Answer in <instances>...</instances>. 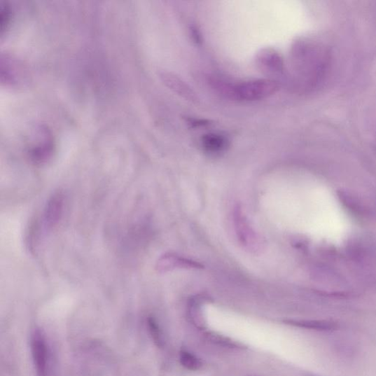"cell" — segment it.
<instances>
[{"label": "cell", "instance_id": "cell-1", "mask_svg": "<svg viewBox=\"0 0 376 376\" xmlns=\"http://www.w3.org/2000/svg\"><path fill=\"white\" fill-rule=\"evenodd\" d=\"M279 84L272 80H254L235 85L233 99L256 101L275 95L279 90Z\"/></svg>", "mask_w": 376, "mask_h": 376}, {"label": "cell", "instance_id": "cell-2", "mask_svg": "<svg viewBox=\"0 0 376 376\" xmlns=\"http://www.w3.org/2000/svg\"><path fill=\"white\" fill-rule=\"evenodd\" d=\"M32 352L38 376H48L50 369L49 346L42 330L36 329L32 336Z\"/></svg>", "mask_w": 376, "mask_h": 376}, {"label": "cell", "instance_id": "cell-3", "mask_svg": "<svg viewBox=\"0 0 376 376\" xmlns=\"http://www.w3.org/2000/svg\"><path fill=\"white\" fill-rule=\"evenodd\" d=\"M258 68L267 74H280L284 71L281 55L275 50L266 48L258 53L256 57Z\"/></svg>", "mask_w": 376, "mask_h": 376}, {"label": "cell", "instance_id": "cell-4", "mask_svg": "<svg viewBox=\"0 0 376 376\" xmlns=\"http://www.w3.org/2000/svg\"><path fill=\"white\" fill-rule=\"evenodd\" d=\"M160 78L163 83L169 88L173 92L184 99L193 103H197L199 101L197 94L192 88L176 74L170 72H162L160 74Z\"/></svg>", "mask_w": 376, "mask_h": 376}, {"label": "cell", "instance_id": "cell-5", "mask_svg": "<svg viewBox=\"0 0 376 376\" xmlns=\"http://www.w3.org/2000/svg\"><path fill=\"white\" fill-rule=\"evenodd\" d=\"M64 207V197L62 193H57L48 202L43 214V225L51 229L61 220Z\"/></svg>", "mask_w": 376, "mask_h": 376}, {"label": "cell", "instance_id": "cell-6", "mask_svg": "<svg viewBox=\"0 0 376 376\" xmlns=\"http://www.w3.org/2000/svg\"><path fill=\"white\" fill-rule=\"evenodd\" d=\"M284 323L289 326L305 328L308 330H319V332H328L336 330L339 325L333 321L327 320H285Z\"/></svg>", "mask_w": 376, "mask_h": 376}, {"label": "cell", "instance_id": "cell-7", "mask_svg": "<svg viewBox=\"0 0 376 376\" xmlns=\"http://www.w3.org/2000/svg\"><path fill=\"white\" fill-rule=\"evenodd\" d=\"M202 145L209 153H220L228 146V141L221 134L211 133L202 138Z\"/></svg>", "mask_w": 376, "mask_h": 376}, {"label": "cell", "instance_id": "cell-8", "mask_svg": "<svg viewBox=\"0 0 376 376\" xmlns=\"http://www.w3.org/2000/svg\"><path fill=\"white\" fill-rule=\"evenodd\" d=\"M206 338L214 344L223 346V347L235 349H246V346L242 342L234 340L228 337L218 334L214 332H205Z\"/></svg>", "mask_w": 376, "mask_h": 376}, {"label": "cell", "instance_id": "cell-9", "mask_svg": "<svg viewBox=\"0 0 376 376\" xmlns=\"http://www.w3.org/2000/svg\"><path fill=\"white\" fill-rule=\"evenodd\" d=\"M179 358L180 364L190 371L199 370L203 365L202 360L186 349H180Z\"/></svg>", "mask_w": 376, "mask_h": 376}, {"label": "cell", "instance_id": "cell-10", "mask_svg": "<svg viewBox=\"0 0 376 376\" xmlns=\"http://www.w3.org/2000/svg\"><path fill=\"white\" fill-rule=\"evenodd\" d=\"M148 328L150 333L159 347H161L163 344V339L161 333V330L157 323V321L153 318H149L148 320Z\"/></svg>", "mask_w": 376, "mask_h": 376}, {"label": "cell", "instance_id": "cell-11", "mask_svg": "<svg viewBox=\"0 0 376 376\" xmlns=\"http://www.w3.org/2000/svg\"><path fill=\"white\" fill-rule=\"evenodd\" d=\"M190 32H192L191 34L193 36V38L195 39V41H197V42H200L201 41V36H200V33L198 32L197 29L195 28V27H192L190 29Z\"/></svg>", "mask_w": 376, "mask_h": 376}, {"label": "cell", "instance_id": "cell-12", "mask_svg": "<svg viewBox=\"0 0 376 376\" xmlns=\"http://www.w3.org/2000/svg\"><path fill=\"white\" fill-rule=\"evenodd\" d=\"M250 376H257V375H250Z\"/></svg>", "mask_w": 376, "mask_h": 376}]
</instances>
